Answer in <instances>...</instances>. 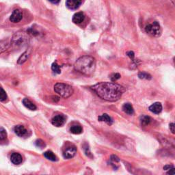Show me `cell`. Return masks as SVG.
Returning <instances> with one entry per match:
<instances>
[{"label":"cell","mask_w":175,"mask_h":175,"mask_svg":"<svg viewBox=\"0 0 175 175\" xmlns=\"http://www.w3.org/2000/svg\"><path fill=\"white\" fill-rule=\"evenodd\" d=\"M126 55H127V56L129 57V58L131 59V60H133V61H134V56H135V55H134V53L133 52V51H129V52H127L126 53Z\"/></svg>","instance_id":"obj_28"},{"label":"cell","mask_w":175,"mask_h":175,"mask_svg":"<svg viewBox=\"0 0 175 175\" xmlns=\"http://www.w3.org/2000/svg\"><path fill=\"white\" fill-rule=\"evenodd\" d=\"M29 53L28 51H25L24 54H21V56L19 58L18 60H17V63L19 64H24V62H26V60L28 59L29 58Z\"/></svg>","instance_id":"obj_20"},{"label":"cell","mask_w":175,"mask_h":175,"mask_svg":"<svg viewBox=\"0 0 175 175\" xmlns=\"http://www.w3.org/2000/svg\"><path fill=\"white\" fill-rule=\"evenodd\" d=\"M145 31L149 35L154 37H159L161 34V26L157 21H154L151 24L147 25L145 27Z\"/></svg>","instance_id":"obj_4"},{"label":"cell","mask_w":175,"mask_h":175,"mask_svg":"<svg viewBox=\"0 0 175 175\" xmlns=\"http://www.w3.org/2000/svg\"><path fill=\"white\" fill-rule=\"evenodd\" d=\"M85 19V14L84 12H79L75 13L73 16V22L75 24H79Z\"/></svg>","instance_id":"obj_12"},{"label":"cell","mask_w":175,"mask_h":175,"mask_svg":"<svg viewBox=\"0 0 175 175\" xmlns=\"http://www.w3.org/2000/svg\"><path fill=\"white\" fill-rule=\"evenodd\" d=\"M121 77V75L119 74V73H114V74H113L112 75H111V81H116L117 79H120Z\"/></svg>","instance_id":"obj_27"},{"label":"cell","mask_w":175,"mask_h":175,"mask_svg":"<svg viewBox=\"0 0 175 175\" xmlns=\"http://www.w3.org/2000/svg\"><path fill=\"white\" fill-rule=\"evenodd\" d=\"M168 174H174V168H172L171 169H170L168 170V172H167Z\"/></svg>","instance_id":"obj_32"},{"label":"cell","mask_w":175,"mask_h":175,"mask_svg":"<svg viewBox=\"0 0 175 175\" xmlns=\"http://www.w3.org/2000/svg\"><path fill=\"white\" fill-rule=\"evenodd\" d=\"M10 161L14 165H19L22 163L23 157L19 153H14L10 156Z\"/></svg>","instance_id":"obj_11"},{"label":"cell","mask_w":175,"mask_h":175,"mask_svg":"<svg viewBox=\"0 0 175 175\" xmlns=\"http://www.w3.org/2000/svg\"><path fill=\"white\" fill-rule=\"evenodd\" d=\"M111 159L112 160V161H115V162H118V161H120L119 158H118V157H116V156H115V155H111Z\"/></svg>","instance_id":"obj_29"},{"label":"cell","mask_w":175,"mask_h":175,"mask_svg":"<svg viewBox=\"0 0 175 175\" xmlns=\"http://www.w3.org/2000/svg\"><path fill=\"white\" fill-rule=\"evenodd\" d=\"M35 144H36V146L37 147H39V148H40V149H43L46 146L45 142L42 140H41V139H39V140H37L36 141Z\"/></svg>","instance_id":"obj_26"},{"label":"cell","mask_w":175,"mask_h":175,"mask_svg":"<svg viewBox=\"0 0 175 175\" xmlns=\"http://www.w3.org/2000/svg\"><path fill=\"white\" fill-rule=\"evenodd\" d=\"M10 44L11 43H10L8 40H2L0 41V54L8 50V48L10 47Z\"/></svg>","instance_id":"obj_14"},{"label":"cell","mask_w":175,"mask_h":175,"mask_svg":"<svg viewBox=\"0 0 175 175\" xmlns=\"http://www.w3.org/2000/svg\"><path fill=\"white\" fill-rule=\"evenodd\" d=\"M138 77L139 78H140V79H145L148 80L151 79V75L144 72H140L138 74Z\"/></svg>","instance_id":"obj_25"},{"label":"cell","mask_w":175,"mask_h":175,"mask_svg":"<svg viewBox=\"0 0 175 175\" xmlns=\"http://www.w3.org/2000/svg\"><path fill=\"white\" fill-rule=\"evenodd\" d=\"M70 131L73 134H80L83 132V129L80 125H73L70 128Z\"/></svg>","instance_id":"obj_21"},{"label":"cell","mask_w":175,"mask_h":175,"mask_svg":"<svg viewBox=\"0 0 175 175\" xmlns=\"http://www.w3.org/2000/svg\"><path fill=\"white\" fill-rule=\"evenodd\" d=\"M7 142V133L3 127H0V144H6Z\"/></svg>","instance_id":"obj_18"},{"label":"cell","mask_w":175,"mask_h":175,"mask_svg":"<svg viewBox=\"0 0 175 175\" xmlns=\"http://www.w3.org/2000/svg\"><path fill=\"white\" fill-rule=\"evenodd\" d=\"M66 118L64 115L58 114L55 116L51 120V123L52 125L55 126L60 127V126H62L66 123Z\"/></svg>","instance_id":"obj_6"},{"label":"cell","mask_w":175,"mask_h":175,"mask_svg":"<svg viewBox=\"0 0 175 175\" xmlns=\"http://www.w3.org/2000/svg\"><path fill=\"white\" fill-rule=\"evenodd\" d=\"M54 90L56 93L64 98H68L73 94V88L68 84L57 83L54 86Z\"/></svg>","instance_id":"obj_3"},{"label":"cell","mask_w":175,"mask_h":175,"mask_svg":"<svg viewBox=\"0 0 175 175\" xmlns=\"http://www.w3.org/2000/svg\"><path fill=\"white\" fill-rule=\"evenodd\" d=\"M123 110L125 113L129 115H133L134 114V109L132 105L130 103H125L123 106Z\"/></svg>","instance_id":"obj_16"},{"label":"cell","mask_w":175,"mask_h":175,"mask_svg":"<svg viewBox=\"0 0 175 175\" xmlns=\"http://www.w3.org/2000/svg\"><path fill=\"white\" fill-rule=\"evenodd\" d=\"M44 156L47 158V159L50 160L52 161H58V157H56V155L51 151H47L44 153Z\"/></svg>","instance_id":"obj_19"},{"label":"cell","mask_w":175,"mask_h":175,"mask_svg":"<svg viewBox=\"0 0 175 175\" xmlns=\"http://www.w3.org/2000/svg\"><path fill=\"white\" fill-rule=\"evenodd\" d=\"M169 126H170V131H171L172 134H174V123H170Z\"/></svg>","instance_id":"obj_30"},{"label":"cell","mask_w":175,"mask_h":175,"mask_svg":"<svg viewBox=\"0 0 175 175\" xmlns=\"http://www.w3.org/2000/svg\"><path fill=\"white\" fill-rule=\"evenodd\" d=\"M98 120L99 121L105 122V123H106L107 125H112V123H113V121H112V119H111V118L109 116L107 115V114H103V115L99 116Z\"/></svg>","instance_id":"obj_17"},{"label":"cell","mask_w":175,"mask_h":175,"mask_svg":"<svg viewBox=\"0 0 175 175\" xmlns=\"http://www.w3.org/2000/svg\"><path fill=\"white\" fill-rule=\"evenodd\" d=\"M51 69H52V71H54V73H57V74H60V73H61L60 67L58 64H57L56 62L53 63L52 65H51Z\"/></svg>","instance_id":"obj_23"},{"label":"cell","mask_w":175,"mask_h":175,"mask_svg":"<svg viewBox=\"0 0 175 175\" xmlns=\"http://www.w3.org/2000/svg\"><path fill=\"white\" fill-rule=\"evenodd\" d=\"M23 14L20 10H14L10 16V21L12 23H19L22 20Z\"/></svg>","instance_id":"obj_7"},{"label":"cell","mask_w":175,"mask_h":175,"mask_svg":"<svg viewBox=\"0 0 175 175\" xmlns=\"http://www.w3.org/2000/svg\"><path fill=\"white\" fill-rule=\"evenodd\" d=\"M14 133H15L19 137H21L22 138V137H27L29 136V131H27V129L25 128V126L23 125H19L15 126L14 128Z\"/></svg>","instance_id":"obj_8"},{"label":"cell","mask_w":175,"mask_h":175,"mask_svg":"<svg viewBox=\"0 0 175 175\" xmlns=\"http://www.w3.org/2000/svg\"><path fill=\"white\" fill-rule=\"evenodd\" d=\"M91 88L99 97L111 102L119 100L125 92L123 86L112 82H101L92 86Z\"/></svg>","instance_id":"obj_1"},{"label":"cell","mask_w":175,"mask_h":175,"mask_svg":"<svg viewBox=\"0 0 175 175\" xmlns=\"http://www.w3.org/2000/svg\"><path fill=\"white\" fill-rule=\"evenodd\" d=\"M50 2H51L52 4H58L59 2L60 1V0H49Z\"/></svg>","instance_id":"obj_33"},{"label":"cell","mask_w":175,"mask_h":175,"mask_svg":"<svg viewBox=\"0 0 175 175\" xmlns=\"http://www.w3.org/2000/svg\"><path fill=\"white\" fill-rule=\"evenodd\" d=\"M74 67L75 70L79 73L90 76L93 74L95 71L96 60L92 56H84L77 59Z\"/></svg>","instance_id":"obj_2"},{"label":"cell","mask_w":175,"mask_h":175,"mask_svg":"<svg viewBox=\"0 0 175 175\" xmlns=\"http://www.w3.org/2000/svg\"><path fill=\"white\" fill-rule=\"evenodd\" d=\"M7 94L5 90L1 87H0V101H4L7 99Z\"/></svg>","instance_id":"obj_24"},{"label":"cell","mask_w":175,"mask_h":175,"mask_svg":"<svg viewBox=\"0 0 175 175\" xmlns=\"http://www.w3.org/2000/svg\"><path fill=\"white\" fill-rule=\"evenodd\" d=\"M140 121L142 125H148L151 123V119L148 116H142L140 118Z\"/></svg>","instance_id":"obj_22"},{"label":"cell","mask_w":175,"mask_h":175,"mask_svg":"<svg viewBox=\"0 0 175 175\" xmlns=\"http://www.w3.org/2000/svg\"><path fill=\"white\" fill-rule=\"evenodd\" d=\"M162 105L161 104V103L159 102H156L154 103L153 104H152L150 107H149V110H150L151 112H153L154 114H158L161 113V111H162Z\"/></svg>","instance_id":"obj_13"},{"label":"cell","mask_w":175,"mask_h":175,"mask_svg":"<svg viewBox=\"0 0 175 175\" xmlns=\"http://www.w3.org/2000/svg\"><path fill=\"white\" fill-rule=\"evenodd\" d=\"M76 153H77V149L75 146H71L67 147V149L64 151V153H63V156L66 159H71L75 155Z\"/></svg>","instance_id":"obj_9"},{"label":"cell","mask_w":175,"mask_h":175,"mask_svg":"<svg viewBox=\"0 0 175 175\" xmlns=\"http://www.w3.org/2000/svg\"><path fill=\"white\" fill-rule=\"evenodd\" d=\"M174 168L173 166H170V165H166L164 167V169L165 170H169L170 169H171V168Z\"/></svg>","instance_id":"obj_31"},{"label":"cell","mask_w":175,"mask_h":175,"mask_svg":"<svg viewBox=\"0 0 175 175\" xmlns=\"http://www.w3.org/2000/svg\"><path fill=\"white\" fill-rule=\"evenodd\" d=\"M81 4V0H67L66 6L69 10H75L79 7Z\"/></svg>","instance_id":"obj_10"},{"label":"cell","mask_w":175,"mask_h":175,"mask_svg":"<svg viewBox=\"0 0 175 175\" xmlns=\"http://www.w3.org/2000/svg\"><path fill=\"white\" fill-rule=\"evenodd\" d=\"M27 36L24 31L16 32L12 36L11 43L14 45L19 46L25 44L27 41Z\"/></svg>","instance_id":"obj_5"},{"label":"cell","mask_w":175,"mask_h":175,"mask_svg":"<svg viewBox=\"0 0 175 175\" xmlns=\"http://www.w3.org/2000/svg\"><path fill=\"white\" fill-rule=\"evenodd\" d=\"M23 104H24V106L26 107V108L29 109V110H31V111H34L36 109V106L34 104V103L31 102V101H29L28 99H24V100H23Z\"/></svg>","instance_id":"obj_15"}]
</instances>
